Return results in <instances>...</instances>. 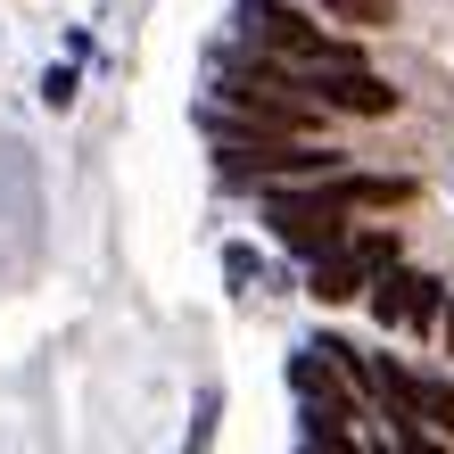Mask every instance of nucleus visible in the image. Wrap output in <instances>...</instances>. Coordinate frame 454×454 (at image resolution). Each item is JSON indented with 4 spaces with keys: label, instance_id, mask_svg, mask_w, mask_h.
Returning <instances> with one entry per match:
<instances>
[{
    "label": "nucleus",
    "instance_id": "0eeeda50",
    "mask_svg": "<svg viewBox=\"0 0 454 454\" xmlns=\"http://www.w3.org/2000/svg\"><path fill=\"white\" fill-rule=\"evenodd\" d=\"M215 413H223V396L207 388V396H199V421H191V438H182V454H207V438H215Z\"/></svg>",
    "mask_w": 454,
    "mask_h": 454
},
{
    "label": "nucleus",
    "instance_id": "423d86ee",
    "mask_svg": "<svg viewBox=\"0 0 454 454\" xmlns=\"http://www.w3.org/2000/svg\"><path fill=\"white\" fill-rule=\"evenodd\" d=\"M388 421H421V430H446L454 438V380H413L405 413H388Z\"/></svg>",
    "mask_w": 454,
    "mask_h": 454
},
{
    "label": "nucleus",
    "instance_id": "9b49d317",
    "mask_svg": "<svg viewBox=\"0 0 454 454\" xmlns=\"http://www.w3.org/2000/svg\"><path fill=\"white\" fill-rule=\"evenodd\" d=\"M438 339H446V356H454V306H446V314H438Z\"/></svg>",
    "mask_w": 454,
    "mask_h": 454
},
{
    "label": "nucleus",
    "instance_id": "6e6552de",
    "mask_svg": "<svg viewBox=\"0 0 454 454\" xmlns=\"http://www.w3.org/2000/svg\"><path fill=\"white\" fill-rule=\"evenodd\" d=\"M331 17H347V25H388V0H323Z\"/></svg>",
    "mask_w": 454,
    "mask_h": 454
},
{
    "label": "nucleus",
    "instance_id": "39448f33",
    "mask_svg": "<svg viewBox=\"0 0 454 454\" xmlns=\"http://www.w3.org/2000/svg\"><path fill=\"white\" fill-rule=\"evenodd\" d=\"M323 108H347V116H388L396 108V91L380 83V74H364V67H331V74H314L306 83Z\"/></svg>",
    "mask_w": 454,
    "mask_h": 454
},
{
    "label": "nucleus",
    "instance_id": "f257e3e1",
    "mask_svg": "<svg viewBox=\"0 0 454 454\" xmlns=\"http://www.w3.org/2000/svg\"><path fill=\"white\" fill-rule=\"evenodd\" d=\"M239 42H248L256 59H273V67H306V74L356 67V50H347L331 25H314L306 9H289V0H239Z\"/></svg>",
    "mask_w": 454,
    "mask_h": 454
},
{
    "label": "nucleus",
    "instance_id": "20e7f679",
    "mask_svg": "<svg viewBox=\"0 0 454 454\" xmlns=\"http://www.w3.org/2000/svg\"><path fill=\"white\" fill-rule=\"evenodd\" d=\"M372 314H380V323H396V331H430L438 314H446V298H438V281L430 273H388L372 281Z\"/></svg>",
    "mask_w": 454,
    "mask_h": 454
},
{
    "label": "nucleus",
    "instance_id": "1a4fd4ad",
    "mask_svg": "<svg viewBox=\"0 0 454 454\" xmlns=\"http://www.w3.org/2000/svg\"><path fill=\"white\" fill-rule=\"evenodd\" d=\"M396 446H405V454H446L438 430H421V421H396Z\"/></svg>",
    "mask_w": 454,
    "mask_h": 454
},
{
    "label": "nucleus",
    "instance_id": "f03ea898",
    "mask_svg": "<svg viewBox=\"0 0 454 454\" xmlns=\"http://www.w3.org/2000/svg\"><path fill=\"white\" fill-rule=\"evenodd\" d=\"M347 215H356V207H347L339 182H314V191H273V199H264V223H273V239H281V248H298L306 264L331 256L339 239H347Z\"/></svg>",
    "mask_w": 454,
    "mask_h": 454
},
{
    "label": "nucleus",
    "instance_id": "9d476101",
    "mask_svg": "<svg viewBox=\"0 0 454 454\" xmlns=\"http://www.w3.org/2000/svg\"><path fill=\"white\" fill-rule=\"evenodd\" d=\"M42 99H50V108H67V99H74V67H50L42 74Z\"/></svg>",
    "mask_w": 454,
    "mask_h": 454
},
{
    "label": "nucleus",
    "instance_id": "7ed1b4c3",
    "mask_svg": "<svg viewBox=\"0 0 454 454\" xmlns=\"http://www.w3.org/2000/svg\"><path fill=\"white\" fill-rule=\"evenodd\" d=\"M388 264H396V239H388V231H364V239H339L331 256H314L306 289H314L323 306H347V298H364V289L380 281Z\"/></svg>",
    "mask_w": 454,
    "mask_h": 454
}]
</instances>
